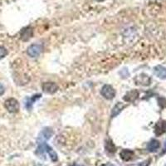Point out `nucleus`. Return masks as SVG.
<instances>
[{"label":"nucleus","mask_w":166,"mask_h":166,"mask_svg":"<svg viewBox=\"0 0 166 166\" xmlns=\"http://www.w3.org/2000/svg\"><path fill=\"white\" fill-rule=\"evenodd\" d=\"M154 72L160 79H166V68L163 66H156L154 68Z\"/></svg>","instance_id":"nucleus-10"},{"label":"nucleus","mask_w":166,"mask_h":166,"mask_svg":"<svg viewBox=\"0 0 166 166\" xmlns=\"http://www.w3.org/2000/svg\"><path fill=\"white\" fill-rule=\"evenodd\" d=\"M160 147V143L159 140L153 139L147 145V149L149 152H155L157 149Z\"/></svg>","instance_id":"nucleus-12"},{"label":"nucleus","mask_w":166,"mask_h":166,"mask_svg":"<svg viewBox=\"0 0 166 166\" xmlns=\"http://www.w3.org/2000/svg\"><path fill=\"white\" fill-rule=\"evenodd\" d=\"M53 136V130L49 127H46L40 132L38 138H37V142L38 144L45 143V141L48 139Z\"/></svg>","instance_id":"nucleus-4"},{"label":"nucleus","mask_w":166,"mask_h":166,"mask_svg":"<svg viewBox=\"0 0 166 166\" xmlns=\"http://www.w3.org/2000/svg\"><path fill=\"white\" fill-rule=\"evenodd\" d=\"M101 94L106 100H112L115 98L116 92V90L113 88L112 86H110V85H104L101 90Z\"/></svg>","instance_id":"nucleus-2"},{"label":"nucleus","mask_w":166,"mask_h":166,"mask_svg":"<svg viewBox=\"0 0 166 166\" xmlns=\"http://www.w3.org/2000/svg\"><path fill=\"white\" fill-rule=\"evenodd\" d=\"M72 166H83V165H80V164H73Z\"/></svg>","instance_id":"nucleus-22"},{"label":"nucleus","mask_w":166,"mask_h":166,"mask_svg":"<svg viewBox=\"0 0 166 166\" xmlns=\"http://www.w3.org/2000/svg\"><path fill=\"white\" fill-rule=\"evenodd\" d=\"M33 29L32 27H24L22 29L21 31V33H20V37H21V39L23 42H27V41H28V40L31 38V37H33Z\"/></svg>","instance_id":"nucleus-5"},{"label":"nucleus","mask_w":166,"mask_h":166,"mask_svg":"<svg viewBox=\"0 0 166 166\" xmlns=\"http://www.w3.org/2000/svg\"><path fill=\"white\" fill-rule=\"evenodd\" d=\"M43 51V46L40 44H32L31 46H29L27 49V55L33 58H35V57H37L39 56L41 53Z\"/></svg>","instance_id":"nucleus-3"},{"label":"nucleus","mask_w":166,"mask_h":166,"mask_svg":"<svg viewBox=\"0 0 166 166\" xmlns=\"http://www.w3.org/2000/svg\"><path fill=\"white\" fill-rule=\"evenodd\" d=\"M126 105H124L123 103L118 102L116 106H114V108L112 109L111 111V117H116V116H118L120 113L122 111V110L126 107Z\"/></svg>","instance_id":"nucleus-13"},{"label":"nucleus","mask_w":166,"mask_h":166,"mask_svg":"<svg viewBox=\"0 0 166 166\" xmlns=\"http://www.w3.org/2000/svg\"><path fill=\"white\" fill-rule=\"evenodd\" d=\"M8 50L4 46H0V59H3L8 55Z\"/></svg>","instance_id":"nucleus-17"},{"label":"nucleus","mask_w":166,"mask_h":166,"mask_svg":"<svg viewBox=\"0 0 166 166\" xmlns=\"http://www.w3.org/2000/svg\"><path fill=\"white\" fill-rule=\"evenodd\" d=\"M96 1H97V2H102L104 0H96Z\"/></svg>","instance_id":"nucleus-23"},{"label":"nucleus","mask_w":166,"mask_h":166,"mask_svg":"<svg viewBox=\"0 0 166 166\" xmlns=\"http://www.w3.org/2000/svg\"><path fill=\"white\" fill-rule=\"evenodd\" d=\"M166 131V120H159L155 126V133L156 136H161Z\"/></svg>","instance_id":"nucleus-8"},{"label":"nucleus","mask_w":166,"mask_h":166,"mask_svg":"<svg viewBox=\"0 0 166 166\" xmlns=\"http://www.w3.org/2000/svg\"><path fill=\"white\" fill-rule=\"evenodd\" d=\"M41 95L40 94H38V95H35V96H32L31 98H29V99H27V103H26V107L27 110H31V108H32V106H33V102H35L37 100H38L39 98H41Z\"/></svg>","instance_id":"nucleus-14"},{"label":"nucleus","mask_w":166,"mask_h":166,"mask_svg":"<svg viewBox=\"0 0 166 166\" xmlns=\"http://www.w3.org/2000/svg\"><path fill=\"white\" fill-rule=\"evenodd\" d=\"M46 153L49 155L50 158H51V159L53 160V162H56L57 161V159H58V158H57V155H56V153L53 150V149L52 148V147H50L48 145H47V148H46Z\"/></svg>","instance_id":"nucleus-16"},{"label":"nucleus","mask_w":166,"mask_h":166,"mask_svg":"<svg viewBox=\"0 0 166 166\" xmlns=\"http://www.w3.org/2000/svg\"><path fill=\"white\" fill-rule=\"evenodd\" d=\"M105 147H106V151L110 153H115L116 152V146L113 144V142L110 139H106V144H105Z\"/></svg>","instance_id":"nucleus-15"},{"label":"nucleus","mask_w":166,"mask_h":166,"mask_svg":"<svg viewBox=\"0 0 166 166\" xmlns=\"http://www.w3.org/2000/svg\"><path fill=\"white\" fill-rule=\"evenodd\" d=\"M139 96V92L137 90H131L130 91L126 93V96L123 97V99L126 102H133L135 101Z\"/></svg>","instance_id":"nucleus-9"},{"label":"nucleus","mask_w":166,"mask_h":166,"mask_svg":"<svg viewBox=\"0 0 166 166\" xmlns=\"http://www.w3.org/2000/svg\"><path fill=\"white\" fill-rule=\"evenodd\" d=\"M136 85H141V86H149L151 81V79L145 74H140L135 78Z\"/></svg>","instance_id":"nucleus-7"},{"label":"nucleus","mask_w":166,"mask_h":166,"mask_svg":"<svg viewBox=\"0 0 166 166\" xmlns=\"http://www.w3.org/2000/svg\"><path fill=\"white\" fill-rule=\"evenodd\" d=\"M43 91L47 94H54L58 90V86L54 82H45L42 86Z\"/></svg>","instance_id":"nucleus-6"},{"label":"nucleus","mask_w":166,"mask_h":166,"mask_svg":"<svg viewBox=\"0 0 166 166\" xmlns=\"http://www.w3.org/2000/svg\"><path fill=\"white\" fill-rule=\"evenodd\" d=\"M120 156L124 161H129L130 159H132L133 156H134V152L130 149H123L122 151L120 153Z\"/></svg>","instance_id":"nucleus-11"},{"label":"nucleus","mask_w":166,"mask_h":166,"mask_svg":"<svg viewBox=\"0 0 166 166\" xmlns=\"http://www.w3.org/2000/svg\"><path fill=\"white\" fill-rule=\"evenodd\" d=\"M150 161H151V159H147V160H145V161H143L139 164V166H149V164H150Z\"/></svg>","instance_id":"nucleus-19"},{"label":"nucleus","mask_w":166,"mask_h":166,"mask_svg":"<svg viewBox=\"0 0 166 166\" xmlns=\"http://www.w3.org/2000/svg\"><path fill=\"white\" fill-rule=\"evenodd\" d=\"M4 106L10 113H17L19 110V103L15 98H8L5 101Z\"/></svg>","instance_id":"nucleus-1"},{"label":"nucleus","mask_w":166,"mask_h":166,"mask_svg":"<svg viewBox=\"0 0 166 166\" xmlns=\"http://www.w3.org/2000/svg\"><path fill=\"white\" fill-rule=\"evenodd\" d=\"M4 91H5V89H4V86L0 83V96H2V95H3V93H4Z\"/></svg>","instance_id":"nucleus-20"},{"label":"nucleus","mask_w":166,"mask_h":166,"mask_svg":"<svg viewBox=\"0 0 166 166\" xmlns=\"http://www.w3.org/2000/svg\"><path fill=\"white\" fill-rule=\"evenodd\" d=\"M101 166H116V165H114L113 164H103V165Z\"/></svg>","instance_id":"nucleus-21"},{"label":"nucleus","mask_w":166,"mask_h":166,"mask_svg":"<svg viewBox=\"0 0 166 166\" xmlns=\"http://www.w3.org/2000/svg\"><path fill=\"white\" fill-rule=\"evenodd\" d=\"M158 101H159V105L162 108H166V99L165 98H163V97H159L158 99Z\"/></svg>","instance_id":"nucleus-18"}]
</instances>
